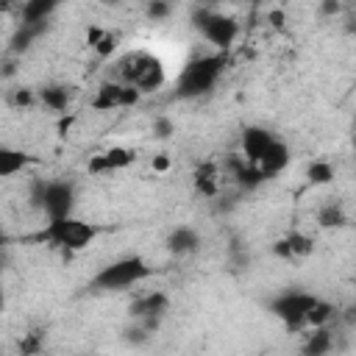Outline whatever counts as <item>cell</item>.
I'll return each instance as SVG.
<instances>
[{"instance_id": "cell-1", "label": "cell", "mask_w": 356, "mask_h": 356, "mask_svg": "<svg viewBox=\"0 0 356 356\" xmlns=\"http://www.w3.org/2000/svg\"><path fill=\"white\" fill-rule=\"evenodd\" d=\"M111 81L131 86L139 95H150V92H159L164 86L167 75H164V64L156 53L128 50L114 61V78Z\"/></svg>"}, {"instance_id": "cell-31", "label": "cell", "mask_w": 356, "mask_h": 356, "mask_svg": "<svg viewBox=\"0 0 356 356\" xmlns=\"http://www.w3.org/2000/svg\"><path fill=\"white\" fill-rule=\"evenodd\" d=\"M0 270H3V267H0Z\"/></svg>"}, {"instance_id": "cell-19", "label": "cell", "mask_w": 356, "mask_h": 356, "mask_svg": "<svg viewBox=\"0 0 356 356\" xmlns=\"http://www.w3.org/2000/svg\"><path fill=\"white\" fill-rule=\"evenodd\" d=\"M317 225L320 228H342L348 225V211L339 200H325L320 209H317Z\"/></svg>"}, {"instance_id": "cell-4", "label": "cell", "mask_w": 356, "mask_h": 356, "mask_svg": "<svg viewBox=\"0 0 356 356\" xmlns=\"http://www.w3.org/2000/svg\"><path fill=\"white\" fill-rule=\"evenodd\" d=\"M100 234H103L100 225L86 222V220H78L72 214V217H61V220H47L44 228L36 234V239L44 242V245H50V248H56V250H64V253H81Z\"/></svg>"}, {"instance_id": "cell-7", "label": "cell", "mask_w": 356, "mask_h": 356, "mask_svg": "<svg viewBox=\"0 0 356 356\" xmlns=\"http://www.w3.org/2000/svg\"><path fill=\"white\" fill-rule=\"evenodd\" d=\"M192 28L214 47V50H228L236 36H239V22L217 8H209V6H195L192 8Z\"/></svg>"}, {"instance_id": "cell-18", "label": "cell", "mask_w": 356, "mask_h": 356, "mask_svg": "<svg viewBox=\"0 0 356 356\" xmlns=\"http://www.w3.org/2000/svg\"><path fill=\"white\" fill-rule=\"evenodd\" d=\"M53 11H56V0H28V3H22V22L19 25L47 28V19Z\"/></svg>"}, {"instance_id": "cell-25", "label": "cell", "mask_w": 356, "mask_h": 356, "mask_svg": "<svg viewBox=\"0 0 356 356\" xmlns=\"http://www.w3.org/2000/svg\"><path fill=\"white\" fill-rule=\"evenodd\" d=\"M170 14H172V6L164 3V0H150V3H145V17L153 19V22H161V19H167Z\"/></svg>"}, {"instance_id": "cell-10", "label": "cell", "mask_w": 356, "mask_h": 356, "mask_svg": "<svg viewBox=\"0 0 356 356\" xmlns=\"http://www.w3.org/2000/svg\"><path fill=\"white\" fill-rule=\"evenodd\" d=\"M289 161H292V150H289V145L281 139V136H275L273 142H270V147L256 159V164H250L264 181L267 178H275V175H281L286 167H289Z\"/></svg>"}, {"instance_id": "cell-15", "label": "cell", "mask_w": 356, "mask_h": 356, "mask_svg": "<svg viewBox=\"0 0 356 356\" xmlns=\"http://www.w3.org/2000/svg\"><path fill=\"white\" fill-rule=\"evenodd\" d=\"M36 103L44 106L53 114H64L70 108V103H72V92L64 83H47V86L36 89Z\"/></svg>"}, {"instance_id": "cell-3", "label": "cell", "mask_w": 356, "mask_h": 356, "mask_svg": "<svg viewBox=\"0 0 356 356\" xmlns=\"http://www.w3.org/2000/svg\"><path fill=\"white\" fill-rule=\"evenodd\" d=\"M225 72V56L222 53H209V56H197L192 61H186L175 78V97L178 100H197L206 97L217 81Z\"/></svg>"}, {"instance_id": "cell-23", "label": "cell", "mask_w": 356, "mask_h": 356, "mask_svg": "<svg viewBox=\"0 0 356 356\" xmlns=\"http://www.w3.org/2000/svg\"><path fill=\"white\" fill-rule=\"evenodd\" d=\"M117 33H111V31H103V28H92V33H89V44L100 53V56H108V53H114V47H117Z\"/></svg>"}, {"instance_id": "cell-29", "label": "cell", "mask_w": 356, "mask_h": 356, "mask_svg": "<svg viewBox=\"0 0 356 356\" xmlns=\"http://www.w3.org/2000/svg\"><path fill=\"white\" fill-rule=\"evenodd\" d=\"M339 8H342L339 3H325V6H323V11H325V14H337Z\"/></svg>"}, {"instance_id": "cell-2", "label": "cell", "mask_w": 356, "mask_h": 356, "mask_svg": "<svg viewBox=\"0 0 356 356\" xmlns=\"http://www.w3.org/2000/svg\"><path fill=\"white\" fill-rule=\"evenodd\" d=\"M150 275H153L150 261L142 259L139 253H131V256H120V259L103 264L89 278V289L97 295H117V292H128L131 286H139Z\"/></svg>"}, {"instance_id": "cell-22", "label": "cell", "mask_w": 356, "mask_h": 356, "mask_svg": "<svg viewBox=\"0 0 356 356\" xmlns=\"http://www.w3.org/2000/svg\"><path fill=\"white\" fill-rule=\"evenodd\" d=\"M153 339V331H147L142 323H136V320H131L125 328H122V342L125 345H131V348H142V345H147Z\"/></svg>"}, {"instance_id": "cell-26", "label": "cell", "mask_w": 356, "mask_h": 356, "mask_svg": "<svg viewBox=\"0 0 356 356\" xmlns=\"http://www.w3.org/2000/svg\"><path fill=\"white\" fill-rule=\"evenodd\" d=\"M11 106H17V108H22V106H33L36 103V89H31V86H22V89H14V95H11V100H8Z\"/></svg>"}, {"instance_id": "cell-30", "label": "cell", "mask_w": 356, "mask_h": 356, "mask_svg": "<svg viewBox=\"0 0 356 356\" xmlns=\"http://www.w3.org/2000/svg\"><path fill=\"white\" fill-rule=\"evenodd\" d=\"M6 242H8V236H6V231H3V228H0V248H3V245H6Z\"/></svg>"}, {"instance_id": "cell-6", "label": "cell", "mask_w": 356, "mask_h": 356, "mask_svg": "<svg viewBox=\"0 0 356 356\" xmlns=\"http://www.w3.org/2000/svg\"><path fill=\"white\" fill-rule=\"evenodd\" d=\"M320 298L303 286H286L281 289L275 298H270L267 309L275 320L284 323L286 331H303L306 328V320H309V312L314 309Z\"/></svg>"}, {"instance_id": "cell-11", "label": "cell", "mask_w": 356, "mask_h": 356, "mask_svg": "<svg viewBox=\"0 0 356 356\" xmlns=\"http://www.w3.org/2000/svg\"><path fill=\"white\" fill-rule=\"evenodd\" d=\"M275 136H278V134L270 131V128H264V125H245L242 134H239V147H242L239 156H242L248 164H256V159L270 147V142H273Z\"/></svg>"}, {"instance_id": "cell-28", "label": "cell", "mask_w": 356, "mask_h": 356, "mask_svg": "<svg viewBox=\"0 0 356 356\" xmlns=\"http://www.w3.org/2000/svg\"><path fill=\"white\" fill-rule=\"evenodd\" d=\"M153 167H156V170H167V167H170V161H167L164 156H159V159H153Z\"/></svg>"}, {"instance_id": "cell-8", "label": "cell", "mask_w": 356, "mask_h": 356, "mask_svg": "<svg viewBox=\"0 0 356 356\" xmlns=\"http://www.w3.org/2000/svg\"><path fill=\"white\" fill-rule=\"evenodd\" d=\"M167 312H170V295L167 292H161V289H153V292H145V295H139L131 306H128V314H131V320H136V323H142L147 331H159V325H161V320L167 317Z\"/></svg>"}, {"instance_id": "cell-20", "label": "cell", "mask_w": 356, "mask_h": 356, "mask_svg": "<svg viewBox=\"0 0 356 356\" xmlns=\"http://www.w3.org/2000/svg\"><path fill=\"white\" fill-rule=\"evenodd\" d=\"M334 175H337V170H334V164L325 161V159H314V161L306 167V178H309L312 186H325V184L334 181Z\"/></svg>"}, {"instance_id": "cell-9", "label": "cell", "mask_w": 356, "mask_h": 356, "mask_svg": "<svg viewBox=\"0 0 356 356\" xmlns=\"http://www.w3.org/2000/svg\"><path fill=\"white\" fill-rule=\"evenodd\" d=\"M142 100V95L125 83L117 81H103L92 97V108L95 111H117V108H131Z\"/></svg>"}, {"instance_id": "cell-21", "label": "cell", "mask_w": 356, "mask_h": 356, "mask_svg": "<svg viewBox=\"0 0 356 356\" xmlns=\"http://www.w3.org/2000/svg\"><path fill=\"white\" fill-rule=\"evenodd\" d=\"M334 314H337V309H334V303H328V300H317L314 303V309L309 312V320H306V328H323V325H328L331 320H334Z\"/></svg>"}, {"instance_id": "cell-13", "label": "cell", "mask_w": 356, "mask_h": 356, "mask_svg": "<svg viewBox=\"0 0 356 356\" xmlns=\"http://www.w3.org/2000/svg\"><path fill=\"white\" fill-rule=\"evenodd\" d=\"M273 253L286 259V261H300V259L314 253V239L309 234H303V231H289L286 236H281L273 245Z\"/></svg>"}, {"instance_id": "cell-24", "label": "cell", "mask_w": 356, "mask_h": 356, "mask_svg": "<svg viewBox=\"0 0 356 356\" xmlns=\"http://www.w3.org/2000/svg\"><path fill=\"white\" fill-rule=\"evenodd\" d=\"M39 33H44V28H33V25H19V28L14 31V36H11V50H14V53H19V50H28V47L33 44V39H36Z\"/></svg>"}, {"instance_id": "cell-14", "label": "cell", "mask_w": 356, "mask_h": 356, "mask_svg": "<svg viewBox=\"0 0 356 356\" xmlns=\"http://www.w3.org/2000/svg\"><path fill=\"white\" fill-rule=\"evenodd\" d=\"M164 248H167V253H172V256H189V253H195L197 248H200V234H197V228H192V225H175L170 234H167V239H164Z\"/></svg>"}, {"instance_id": "cell-5", "label": "cell", "mask_w": 356, "mask_h": 356, "mask_svg": "<svg viewBox=\"0 0 356 356\" xmlns=\"http://www.w3.org/2000/svg\"><path fill=\"white\" fill-rule=\"evenodd\" d=\"M31 200L39 211L47 214V220H61L72 217L75 200H78V186L67 178H53V181H36L31 189Z\"/></svg>"}, {"instance_id": "cell-12", "label": "cell", "mask_w": 356, "mask_h": 356, "mask_svg": "<svg viewBox=\"0 0 356 356\" xmlns=\"http://www.w3.org/2000/svg\"><path fill=\"white\" fill-rule=\"evenodd\" d=\"M136 161V153L128 150V147H108L97 156L89 159V172L95 175H103V172H120L125 167H131Z\"/></svg>"}, {"instance_id": "cell-17", "label": "cell", "mask_w": 356, "mask_h": 356, "mask_svg": "<svg viewBox=\"0 0 356 356\" xmlns=\"http://www.w3.org/2000/svg\"><path fill=\"white\" fill-rule=\"evenodd\" d=\"M334 350V331L328 325L312 328L300 345V356H331Z\"/></svg>"}, {"instance_id": "cell-27", "label": "cell", "mask_w": 356, "mask_h": 356, "mask_svg": "<svg viewBox=\"0 0 356 356\" xmlns=\"http://www.w3.org/2000/svg\"><path fill=\"white\" fill-rule=\"evenodd\" d=\"M172 134H175V122H172L170 117L161 114V117L153 120V136H156V139H170Z\"/></svg>"}, {"instance_id": "cell-16", "label": "cell", "mask_w": 356, "mask_h": 356, "mask_svg": "<svg viewBox=\"0 0 356 356\" xmlns=\"http://www.w3.org/2000/svg\"><path fill=\"white\" fill-rule=\"evenodd\" d=\"M33 161H36V159H33L28 150L0 145V178H14V175H19L25 167H31Z\"/></svg>"}]
</instances>
